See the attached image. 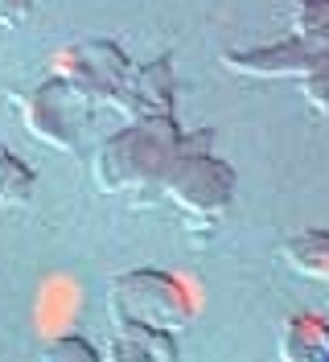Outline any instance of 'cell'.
Instances as JSON below:
<instances>
[{
    "label": "cell",
    "instance_id": "obj_1",
    "mask_svg": "<svg viewBox=\"0 0 329 362\" xmlns=\"http://www.w3.org/2000/svg\"><path fill=\"white\" fill-rule=\"evenodd\" d=\"M194 136L181 132L173 115H156V119H128L120 132H111L91 160V177L99 194H144L161 185Z\"/></svg>",
    "mask_w": 329,
    "mask_h": 362
},
{
    "label": "cell",
    "instance_id": "obj_14",
    "mask_svg": "<svg viewBox=\"0 0 329 362\" xmlns=\"http://www.w3.org/2000/svg\"><path fill=\"white\" fill-rule=\"evenodd\" d=\"M301 95H305V103L313 112H329V62L308 70L305 78H301Z\"/></svg>",
    "mask_w": 329,
    "mask_h": 362
},
{
    "label": "cell",
    "instance_id": "obj_11",
    "mask_svg": "<svg viewBox=\"0 0 329 362\" xmlns=\"http://www.w3.org/2000/svg\"><path fill=\"white\" fill-rule=\"evenodd\" d=\"M33 189H37V173L17 153H8L0 144V206L4 210H21V206L33 202Z\"/></svg>",
    "mask_w": 329,
    "mask_h": 362
},
{
    "label": "cell",
    "instance_id": "obj_17",
    "mask_svg": "<svg viewBox=\"0 0 329 362\" xmlns=\"http://www.w3.org/2000/svg\"><path fill=\"white\" fill-rule=\"evenodd\" d=\"M325 317H329V305H325Z\"/></svg>",
    "mask_w": 329,
    "mask_h": 362
},
{
    "label": "cell",
    "instance_id": "obj_12",
    "mask_svg": "<svg viewBox=\"0 0 329 362\" xmlns=\"http://www.w3.org/2000/svg\"><path fill=\"white\" fill-rule=\"evenodd\" d=\"M325 29H329V0H296L292 4V29L288 33H296V37L317 45V37Z\"/></svg>",
    "mask_w": 329,
    "mask_h": 362
},
{
    "label": "cell",
    "instance_id": "obj_9",
    "mask_svg": "<svg viewBox=\"0 0 329 362\" xmlns=\"http://www.w3.org/2000/svg\"><path fill=\"white\" fill-rule=\"evenodd\" d=\"M280 358L284 362H329V317L292 313L280 325Z\"/></svg>",
    "mask_w": 329,
    "mask_h": 362
},
{
    "label": "cell",
    "instance_id": "obj_7",
    "mask_svg": "<svg viewBox=\"0 0 329 362\" xmlns=\"http://www.w3.org/2000/svg\"><path fill=\"white\" fill-rule=\"evenodd\" d=\"M115 107L124 119H156V115H173L177 107V70L173 58L161 54L149 62H132L128 83L115 95Z\"/></svg>",
    "mask_w": 329,
    "mask_h": 362
},
{
    "label": "cell",
    "instance_id": "obj_16",
    "mask_svg": "<svg viewBox=\"0 0 329 362\" xmlns=\"http://www.w3.org/2000/svg\"><path fill=\"white\" fill-rule=\"evenodd\" d=\"M317 49H321V54H325V58H329V29H325V33H321V37H317Z\"/></svg>",
    "mask_w": 329,
    "mask_h": 362
},
{
    "label": "cell",
    "instance_id": "obj_2",
    "mask_svg": "<svg viewBox=\"0 0 329 362\" xmlns=\"http://www.w3.org/2000/svg\"><path fill=\"white\" fill-rule=\"evenodd\" d=\"M108 317L111 321H140L156 329H190L197 317L194 288L161 268L120 272L108 284Z\"/></svg>",
    "mask_w": 329,
    "mask_h": 362
},
{
    "label": "cell",
    "instance_id": "obj_10",
    "mask_svg": "<svg viewBox=\"0 0 329 362\" xmlns=\"http://www.w3.org/2000/svg\"><path fill=\"white\" fill-rule=\"evenodd\" d=\"M284 264L305 280L329 284V230H301L284 239Z\"/></svg>",
    "mask_w": 329,
    "mask_h": 362
},
{
    "label": "cell",
    "instance_id": "obj_8",
    "mask_svg": "<svg viewBox=\"0 0 329 362\" xmlns=\"http://www.w3.org/2000/svg\"><path fill=\"white\" fill-rule=\"evenodd\" d=\"M115 334L103 341L99 358L108 362H177L181 350H177L173 329H156V325H140V321H111Z\"/></svg>",
    "mask_w": 329,
    "mask_h": 362
},
{
    "label": "cell",
    "instance_id": "obj_13",
    "mask_svg": "<svg viewBox=\"0 0 329 362\" xmlns=\"http://www.w3.org/2000/svg\"><path fill=\"white\" fill-rule=\"evenodd\" d=\"M37 358L42 362H99V350L87 338H79V334H62V338L50 341Z\"/></svg>",
    "mask_w": 329,
    "mask_h": 362
},
{
    "label": "cell",
    "instance_id": "obj_3",
    "mask_svg": "<svg viewBox=\"0 0 329 362\" xmlns=\"http://www.w3.org/2000/svg\"><path fill=\"white\" fill-rule=\"evenodd\" d=\"M210 136L202 132L190 140V148L169 165V173L161 177L165 198L190 214V218H222L231 202H235V165H226L222 157H214L206 148Z\"/></svg>",
    "mask_w": 329,
    "mask_h": 362
},
{
    "label": "cell",
    "instance_id": "obj_4",
    "mask_svg": "<svg viewBox=\"0 0 329 362\" xmlns=\"http://www.w3.org/2000/svg\"><path fill=\"white\" fill-rule=\"evenodd\" d=\"M91 103L87 95L70 87L66 78L50 74L42 78L37 87L25 95V107H21V124L33 140H42L45 148L54 153H74L83 144V132H87V119H91Z\"/></svg>",
    "mask_w": 329,
    "mask_h": 362
},
{
    "label": "cell",
    "instance_id": "obj_6",
    "mask_svg": "<svg viewBox=\"0 0 329 362\" xmlns=\"http://www.w3.org/2000/svg\"><path fill=\"white\" fill-rule=\"evenodd\" d=\"M222 70L255 78V83H276V78H305L308 70L325 66L329 58L313 42L288 33L272 45H239V49H222Z\"/></svg>",
    "mask_w": 329,
    "mask_h": 362
},
{
    "label": "cell",
    "instance_id": "obj_15",
    "mask_svg": "<svg viewBox=\"0 0 329 362\" xmlns=\"http://www.w3.org/2000/svg\"><path fill=\"white\" fill-rule=\"evenodd\" d=\"M42 0H0V29H17L33 17V8H37Z\"/></svg>",
    "mask_w": 329,
    "mask_h": 362
},
{
    "label": "cell",
    "instance_id": "obj_5",
    "mask_svg": "<svg viewBox=\"0 0 329 362\" xmlns=\"http://www.w3.org/2000/svg\"><path fill=\"white\" fill-rule=\"evenodd\" d=\"M50 74L66 78L79 95H87L91 103H115L120 87L132 74L128 49L111 37H83V42H66L50 58Z\"/></svg>",
    "mask_w": 329,
    "mask_h": 362
}]
</instances>
